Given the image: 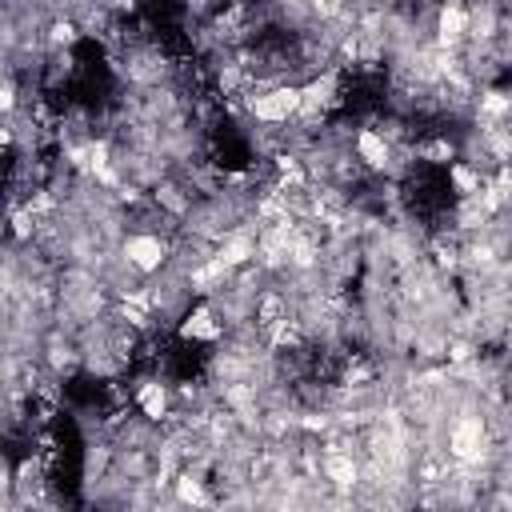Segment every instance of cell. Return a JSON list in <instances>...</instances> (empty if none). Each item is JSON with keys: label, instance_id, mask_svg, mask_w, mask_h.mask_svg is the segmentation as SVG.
I'll return each instance as SVG.
<instances>
[{"label": "cell", "instance_id": "7a4b0ae2", "mask_svg": "<svg viewBox=\"0 0 512 512\" xmlns=\"http://www.w3.org/2000/svg\"><path fill=\"white\" fill-rule=\"evenodd\" d=\"M172 336H176L180 344H216V340L224 336V324H220L216 308L196 296V300L184 308V316L172 324Z\"/></svg>", "mask_w": 512, "mask_h": 512}, {"label": "cell", "instance_id": "6da1fadb", "mask_svg": "<svg viewBox=\"0 0 512 512\" xmlns=\"http://www.w3.org/2000/svg\"><path fill=\"white\" fill-rule=\"evenodd\" d=\"M168 236H160V232H140V228H132V232H124L120 236V256L140 272V276H152V272H160L164 264H168Z\"/></svg>", "mask_w": 512, "mask_h": 512}]
</instances>
